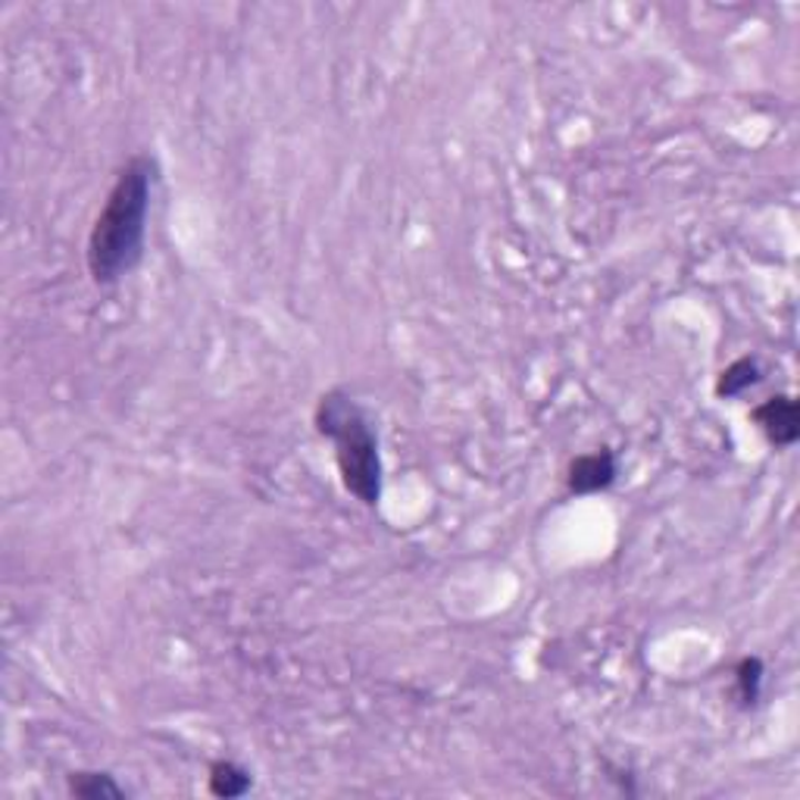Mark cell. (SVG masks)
<instances>
[{"label": "cell", "instance_id": "obj_8", "mask_svg": "<svg viewBox=\"0 0 800 800\" xmlns=\"http://www.w3.org/2000/svg\"><path fill=\"white\" fill-rule=\"evenodd\" d=\"M760 682H764V663L760 656H745L735 670V685L741 704H754L760 697Z\"/></svg>", "mask_w": 800, "mask_h": 800}, {"label": "cell", "instance_id": "obj_2", "mask_svg": "<svg viewBox=\"0 0 800 800\" xmlns=\"http://www.w3.org/2000/svg\"><path fill=\"white\" fill-rule=\"evenodd\" d=\"M316 432L335 444V463L341 473V485L364 507H376L382 501V454L379 435L364 413V407L347 391H326L316 403Z\"/></svg>", "mask_w": 800, "mask_h": 800}, {"label": "cell", "instance_id": "obj_6", "mask_svg": "<svg viewBox=\"0 0 800 800\" xmlns=\"http://www.w3.org/2000/svg\"><path fill=\"white\" fill-rule=\"evenodd\" d=\"M251 791V772L229 760H217L210 766V794L217 798H241Z\"/></svg>", "mask_w": 800, "mask_h": 800}, {"label": "cell", "instance_id": "obj_5", "mask_svg": "<svg viewBox=\"0 0 800 800\" xmlns=\"http://www.w3.org/2000/svg\"><path fill=\"white\" fill-rule=\"evenodd\" d=\"M70 791L75 798L85 800H123L126 788L113 782L109 772H73L70 776Z\"/></svg>", "mask_w": 800, "mask_h": 800}, {"label": "cell", "instance_id": "obj_7", "mask_svg": "<svg viewBox=\"0 0 800 800\" xmlns=\"http://www.w3.org/2000/svg\"><path fill=\"white\" fill-rule=\"evenodd\" d=\"M757 382H760L757 364H754L750 357H741V360H735V364L723 369V376H719V382H716V394H719V398H738L741 391H747L750 385Z\"/></svg>", "mask_w": 800, "mask_h": 800}, {"label": "cell", "instance_id": "obj_1", "mask_svg": "<svg viewBox=\"0 0 800 800\" xmlns=\"http://www.w3.org/2000/svg\"><path fill=\"white\" fill-rule=\"evenodd\" d=\"M150 191H154L150 157H131L116 176L88 235V273L97 285H113L141 263Z\"/></svg>", "mask_w": 800, "mask_h": 800}, {"label": "cell", "instance_id": "obj_4", "mask_svg": "<svg viewBox=\"0 0 800 800\" xmlns=\"http://www.w3.org/2000/svg\"><path fill=\"white\" fill-rule=\"evenodd\" d=\"M566 482H569V492L576 494L603 492V488H610V485L617 482V456L610 454L607 448L576 456V460L569 463Z\"/></svg>", "mask_w": 800, "mask_h": 800}, {"label": "cell", "instance_id": "obj_3", "mask_svg": "<svg viewBox=\"0 0 800 800\" xmlns=\"http://www.w3.org/2000/svg\"><path fill=\"white\" fill-rule=\"evenodd\" d=\"M750 419L776 448H791L800 438V407L791 394H776V398L764 400L760 407L750 410Z\"/></svg>", "mask_w": 800, "mask_h": 800}]
</instances>
